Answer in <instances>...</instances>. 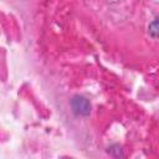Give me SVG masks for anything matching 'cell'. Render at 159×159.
<instances>
[{"label": "cell", "instance_id": "1", "mask_svg": "<svg viewBox=\"0 0 159 159\" xmlns=\"http://www.w3.org/2000/svg\"><path fill=\"white\" fill-rule=\"evenodd\" d=\"M72 106L76 113L78 114H87L89 112V103L83 97H76L72 101Z\"/></svg>", "mask_w": 159, "mask_h": 159}]
</instances>
